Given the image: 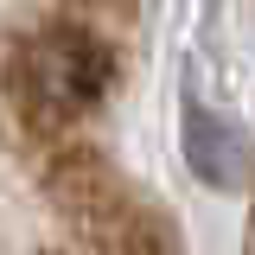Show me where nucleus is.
<instances>
[{
	"mask_svg": "<svg viewBox=\"0 0 255 255\" xmlns=\"http://www.w3.org/2000/svg\"><path fill=\"white\" fill-rule=\"evenodd\" d=\"M185 153H191V172L204 185H243L249 172V147L236 128H223L211 109H191L185 115Z\"/></svg>",
	"mask_w": 255,
	"mask_h": 255,
	"instance_id": "obj_2",
	"label": "nucleus"
},
{
	"mask_svg": "<svg viewBox=\"0 0 255 255\" xmlns=\"http://www.w3.org/2000/svg\"><path fill=\"white\" fill-rule=\"evenodd\" d=\"M102 90H109V45L90 26H77V19L38 26L13 51V102H19V122L45 147H58L64 122L96 109Z\"/></svg>",
	"mask_w": 255,
	"mask_h": 255,
	"instance_id": "obj_1",
	"label": "nucleus"
}]
</instances>
